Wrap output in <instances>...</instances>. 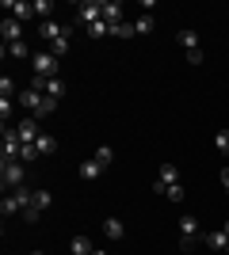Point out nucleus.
Segmentation results:
<instances>
[{
    "label": "nucleus",
    "instance_id": "1",
    "mask_svg": "<svg viewBox=\"0 0 229 255\" xmlns=\"http://www.w3.org/2000/svg\"><path fill=\"white\" fill-rule=\"evenodd\" d=\"M38 42H50V53H54L57 61L69 53V27L57 19H42L38 23Z\"/></svg>",
    "mask_w": 229,
    "mask_h": 255
},
{
    "label": "nucleus",
    "instance_id": "2",
    "mask_svg": "<svg viewBox=\"0 0 229 255\" xmlns=\"http://www.w3.org/2000/svg\"><path fill=\"white\" fill-rule=\"evenodd\" d=\"M153 191L164 194L168 202H180V198H184V183H180V171H176L172 164H164L161 175H157V183H153Z\"/></svg>",
    "mask_w": 229,
    "mask_h": 255
},
{
    "label": "nucleus",
    "instance_id": "3",
    "mask_svg": "<svg viewBox=\"0 0 229 255\" xmlns=\"http://www.w3.org/2000/svg\"><path fill=\"white\" fill-rule=\"evenodd\" d=\"M15 103L19 107H27V111H31L34 118H42V115H50V111H54V99H46L42 92H38V88H27V92H19V99H15Z\"/></svg>",
    "mask_w": 229,
    "mask_h": 255
},
{
    "label": "nucleus",
    "instance_id": "4",
    "mask_svg": "<svg viewBox=\"0 0 229 255\" xmlns=\"http://www.w3.org/2000/svg\"><path fill=\"white\" fill-rule=\"evenodd\" d=\"M31 65H34V76H38V80H54V76H57V57L50 50L31 53Z\"/></svg>",
    "mask_w": 229,
    "mask_h": 255
},
{
    "label": "nucleus",
    "instance_id": "5",
    "mask_svg": "<svg viewBox=\"0 0 229 255\" xmlns=\"http://www.w3.org/2000/svg\"><path fill=\"white\" fill-rule=\"evenodd\" d=\"M23 160H4V168H0V179H4V191H19L23 187Z\"/></svg>",
    "mask_w": 229,
    "mask_h": 255
},
{
    "label": "nucleus",
    "instance_id": "6",
    "mask_svg": "<svg viewBox=\"0 0 229 255\" xmlns=\"http://www.w3.org/2000/svg\"><path fill=\"white\" fill-rule=\"evenodd\" d=\"M76 23L92 31L96 23H103V4H76Z\"/></svg>",
    "mask_w": 229,
    "mask_h": 255
},
{
    "label": "nucleus",
    "instance_id": "7",
    "mask_svg": "<svg viewBox=\"0 0 229 255\" xmlns=\"http://www.w3.org/2000/svg\"><path fill=\"white\" fill-rule=\"evenodd\" d=\"M176 42L184 46V53H187V61H191V65H203V50H199V34L195 31H180V34H176Z\"/></svg>",
    "mask_w": 229,
    "mask_h": 255
},
{
    "label": "nucleus",
    "instance_id": "8",
    "mask_svg": "<svg viewBox=\"0 0 229 255\" xmlns=\"http://www.w3.org/2000/svg\"><path fill=\"white\" fill-rule=\"evenodd\" d=\"M195 240H199V221L195 217H180V252H191Z\"/></svg>",
    "mask_w": 229,
    "mask_h": 255
},
{
    "label": "nucleus",
    "instance_id": "9",
    "mask_svg": "<svg viewBox=\"0 0 229 255\" xmlns=\"http://www.w3.org/2000/svg\"><path fill=\"white\" fill-rule=\"evenodd\" d=\"M15 133H19V141H23V145H34V141L42 137V129H38V118H34V115H27V118L19 122V126H15Z\"/></svg>",
    "mask_w": 229,
    "mask_h": 255
},
{
    "label": "nucleus",
    "instance_id": "10",
    "mask_svg": "<svg viewBox=\"0 0 229 255\" xmlns=\"http://www.w3.org/2000/svg\"><path fill=\"white\" fill-rule=\"evenodd\" d=\"M31 88H38V92H42L46 99H54V103H57L61 96H65V84H61L57 76H54V80H38V76H34V80H31Z\"/></svg>",
    "mask_w": 229,
    "mask_h": 255
},
{
    "label": "nucleus",
    "instance_id": "11",
    "mask_svg": "<svg viewBox=\"0 0 229 255\" xmlns=\"http://www.w3.org/2000/svg\"><path fill=\"white\" fill-rule=\"evenodd\" d=\"M4 11H8V15H11V19H31V15H34V4H23V0H11V4H4Z\"/></svg>",
    "mask_w": 229,
    "mask_h": 255
},
{
    "label": "nucleus",
    "instance_id": "12",
    "mask_svg": "<svg viewBox=\"0 0 229 255\" xmlns=\"http://www.w3.org/2000/svg\"><path fill=\"white\" fill-rule=\"evenodd\" d=\"M0 31H4V38H8V46H11V42H23V23H19V19H11V15H8Z\"/></svg>",
    "mask_w": 229,
    "mask_h": 255
},
{
    "label": "nucleus",
    "instance_id": "13",
    "mask_svg": "<svg viewBox=\"0 0 229 255\" xmlns=\"http://www.w3.org/2000/svg\"><path fill=\"white\" fill-rule=\"evenodd\" d=\"M34 152H38V156H54L57 152V137L54 133H42V137L34 141Z\"/></svg>",
    "mask_w": 229,
    "mask_h": 255
},
{
    "label": "nucleus",
    "instance_id": "14",
    "mask_svg": "<svg viewBox=\"0 0 229 255\" xmlns=\"http://www.w3.org/2000/svg\"><path fill=\"white\" fill-rule=\"evenodd\" d=\"M0 213H4V217H15V213H23V198H19L15 191H11L8 198L0 202Z\"/></svg>",
    "mask_w": 229,
    "mask_h": 255
},
{
    "label": "nucleus",
    "instance_id": "15",
    "mask_svg": "<svg viewBox=\"0 0 229 255\" xmlns=\"http://www.w3.org/2000/svg\"><path fill=\"white\" fill-rule=\"evenodd\" d=\"M99 171H103V164H99V160L92 156V160H84V164H80V179H84V183H92V179H99Z\"/></svg>",
    "mask_w": 229,
    "mask_h": 255
},
{
    "label": "nucleus",
    "instance_id": "16",
    "mask_svg": "<svg viewBox=\"0 0 229 255\" xmlns=\"http://www.w3.org/2000/svg\"><path fill=\"white\" fill-rule=\"evenodd\" d=\"M122 233H126V229H122L119 217H107V221H103V236H107V240H122Z\"/></svg>",
    "mask_w": 229,
    "mask_h": 255
},
{
    "label": "nucleus",
    "instance_id": "17",
    "mask_svg": "<svg viewBox=\"0 0 229 255\" xmlns=\"http://www.w3.org/2000/svg\"><path fill=\"white\" fill-rule=\"evenodd\" d=\"M207 248H210V252H226V248H229V236L222 233V229H218V233H210L207 236Z\"/></svg>",
    "mask_w": 229,
    "mask_h": 255
},
{
    "label": "nucleus",
    "instance_id": "18",
    "mask_svg": "<svg viewBox=\"0 0 229 255\" xmlns=\"http://www.w3.org/2000/svg\"><path fill=\"white\" fill-rule=\"evenodd\" d=\"M69 248H73V255H92V252H96V244H92L88 236H73V244H69Z\"/></svg>",
    "mask_w": 229,
    "mask_h": 255
},
{
    "label": "nucleus",
    "instance_id": "19",
    "mask_svg": "<svg viewBox=\"0 0 229 255\" xmlns=\"http://www.w3.org/2000/svg\"><path fill=\"white\" fill-rule=\"evenodd\" d=\"M149 31H153V11H142L134 19V34H149Z\"/></svg>",
    "mask_w": 229,
    "mask_h": 255
},
{
    "label": "nucleus",
    "instance_id": "20",
    "mask_svg": "<svg viewBox=\"0 0 229 255\" xmlns=\"http://www.w3.org/2000/svg\"><path fill=\"white\" fill-rule=\"evenodd\" d=\"M96 160L103 164V168H107L111 160H115V149H111V145H99V149H96Z\"/></svg>",
    "mask_w": 229,
    "mask_h": 255
},
{
    "label": "nucleus",
    "instance_id": "21",
    "mask_svg": "<svg viewBox=\"0 0 229 255\" xmlns=\"http://www.w3.org/2000/svg\"><path fill=\"white\" fill-rule=\"evenodd\" d=\"M214 149H218L222 156H226V152H229V129H222V133H214Z\"/></svg>",
    "mask_w": 229,
    "mask_h": 255
},
{
    "label": "nucleus",
    "instance_id": "22",
    "mask_svg": "<svg viewBox=\"0 0 229 255\" xmlns=\"http://www.w3.org/2000/svg\"><path fill=\"white\" fill-rule=\"evenodd\" d=\"M8 50H11V57H27V53H31V46H27V38H23V42H11Z\"/></svg>",
    "mask_w": 229,
    "mask_h": 255
},
{
    "label": "nucleus",
    "instance_id": "23",
    "mask_svg": "<svg viewBox=\"0 0 229 255\" xmlns=\"http://www.w3.org/2000/svg\"><path fill=\"white\" fill-rule=\"evenodd\" d=\"M11 107H15V99H0V118H4V126H8V115H11Z\"/></svg>",
    "mask_w": 229,
    "mask_h": 255
},
{
    "label": "nucleus",
    "instance_id": "24",
    "mask_svg": "<svg viewBox=\"0 0 229 255\" xmlns=\"http://www.w3.org/2000/svg\"><path fill=\"white\" fill-rule=\"evenodd\" d=\"M50 8H54L50 0H34V15H50Z\"/></svg>",
    "mask_w": 229,
    "mask_h": 255
},
{
    "label": "nucleus",
    "instance_id": "25",
    "mask_svg": "<svg viewBox=\"0 0 229 255\" xmlns=\"http://www.w3.org/2000/svg\"><path fill=\"white\" fill-rule=\"evenodd\" d=\"M218 179H222V187L229 191V164H222V171H218Z\"/></svg>",
    "mask_w": 229,
    "mask_h": 255
},
{
    "label": "nucleus",
    "instance_id": "26",
    "mask_svg": "<svg viewBox=\"0 0 229 255\" xmlns=\"http://www.w3.org/2000/svg\"><path fill=\"white\" fill-rule=\"evenodd\" d=\"M222 233H226V236H229V221H226V225H222Z\"/></svg>",
    "mask_w": 229,
    "mask_h": 255
},
{
    "label": "nucleus",
    "instance_id": "27",
    "mask_svg": "<svg viewBox=\"0 0 229 255\" xmlns=\"http://www.w3.org/2000/svg\"><path fill=\"white\" fill-rule=\"evenodd\" d=\"M92 255H107V252H103V248H96V252H92Z\"/></svg>",
    "mask_w": 229,
    "mask_h": 255
},
{
    "label": "nucleus",
    "instance_id": "28",
    "mask_svg": "<svg viewBox=\"0 0 229 255\" xmlns=\"http://www.w3.org/2000/svg\"><path fill=\"white\" fill-rule=\"evenodd\" d=\"M31 255H42V252H31Z\"/></svg>",
    "mask_w": 229,
    "mask_h": 255
},
{
    "label": "nucleus",
    "instance_id": "29",
    "mask_svg": "<svg viewBox=\"0 0 229 255\" xmlns=\"http://www.w3.org/2000/svg\"><path fill=\"white\" fill-rule=\"evenodd\" d=\"M226 255H229V248H226Z\"/></svg>",
    "mask_w": 229,
    "mask_h": 255
}]
</instances>
